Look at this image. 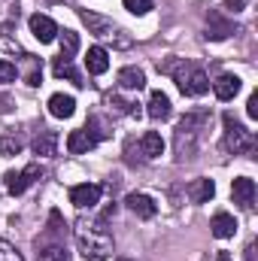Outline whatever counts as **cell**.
Here are the masks:
<instances>
[{
  "label": "cell",
  "mask_w": 258,
  "mask_h": 261,
  "mask_svg": "<svg viewBox=\"0 0 258 261\" xmlns=\"http://www.w3.org/2000/svg\"><path fill=\"white\" fill-rule=\"evenodd\" d=\"M40 176H43L40 164H28V167L18 170V173H6V192H9V195H21V192H28Z\"/></svg>",
  "instance_id": "obj_6"
},
{
  "label": "cell",
  "mask_w": 258,
  "mask_h": 261,
  "mask_svg": "<svg viewBox=\"0 0 258 261\" xmlns=\"http://www.w3.org/2000/svg\"><path fill=\"white\" fill-rule=\"evenodd\" d=\"M213 195H216L213 179H194L192 186H189V197H192V203H207Z\"/></svg>",
  "instance_id": "obj_22"
},
{
  "label": "cell",
  "mask_w": 258,
  "mask_h": 261,
  "mask_svg": "<svg viewBox=\"0 0 258 261\" xmlns=\"http://www.w3.org/2000/svg\"><path fill=\"white\" fill-rule=\"evenodd\" d=\"M225 137H222V149L225 152H234V155H243V152H255V137L243 128L231 113H225Z\"/></svg>",
  "instance_id": "obj_4"
},
{
  "label": "cell",
  "mask_w": 258,
  "mask_h": 261,
  "mask_svg": "<svg viewBox=\"0 0 258 261\" xmlns=\"http://www.w3.org/2000/svg\"><path fill=\"white\" fill-rule=\"evenodd\" d=\"M24 58H28V73H24V79H28V85H34V88H37V85L43 82V70H40V61H37V58H31V55H24Z\"/></svg>",
  "instance_id": "obj_25"
},
{
  "label": "cell",
  "mask_w": 258,
  "mask_h": 261,
  "mask_svg": "<svg viewBox=\"0 0 258 261\" xmlns=\"http://www.w3.org/2000/svg\"><path fill=\"white\" fill-rule=\"evenodd\" d=\"M213 91H216L219 100H234L237 91H240V79L231 76V73H225V76H219V79L213 82Z\"/></svg>",
  "instance_id": "obj_14"
},
{
  "label": "cell",
  "mask_w": 258,
  "mask_h": 261,
  "mask_svg": "<svg viewBox=\"0 0 258 261\" xmlns=\"http://www.w3.org/2000/svg\"><path fill=\"white\" fill-rule=\"evenodd\" d=\"M246 116H249V119H258V94L255 91H252L249 100H246Z\"/></svg>",
  "instance_id": "obj_30"
},
{
  "label": "cell",
  "mask_w": 258,
  "mask_h": 261,
  "mask_svg": "<svg viewBox=\"0 0 258 261\" xmlns=\"http://www.w3.org/2000/svg\"><path fill=\"white\" fill-rule=\"evenodd\" d=\"M158 70H161V73H170L173 82H176V88H179L183 94H189V97H200V94L210 91V76H207L197 64H192V61L173 58V61H167V64H158Z\"/></svg>",
  "instance_id": "obj_2"
},
{
  "label": "cell",
  "mask_w": 258,
  "mask_h": 261,
  "mask_svg": "<svg viewBox=\"0 0 258 261\" xmlns=\"http://www.w3.org/2000/svg\"><path fill=\"white\" fill-rule=\"evenodd\" d=\"M88 149H94V140H91V134L82 128V130H70V137H67V152L70 155H85Z\"/></svg>",
  "instance_id": "obj_17"
},
{
  "label": "cell",
  "mask_w": 258,
  "mask_h": 261,
  "mask_svg": "<svg viewBox=\"0 0 258 261\" xmlns=\"http://www.w3.org/2000/svg\"><path fill=\"white\" fill-rule=\"evenodd\" d=\"M85 67H88V73H91V76L107 73V70H110V55H107V49L91 46V49H88V55H85Z\"/></svg>",
  "instance_id": "obj_15"
},
{
  "label": "cell",
  "mask_w": 258,
  "mask_h": 261,
  "mask_svg": "<svg viewBox=\"0 0 258 261\" xmlns=\"http://www.w3.org/2000/svg\"><path fill=\"white\" fill-rule=\"evenodd\" d=\"M146 113H149V119H155V122H164V119H170V97L164 94V91H152L149 94V103H146Z\"/></svg>",
  "instance_id": "obj_11"
},
{
  "label": "cell",
  "mask_w": 258,
  "mask_h": 261,
  "mask_svg": "<svg viewBox=\"0 0 258 261\" xmlns=\"http://www.w3.org/2000/svg\"><path fill=\"white\" fill-rule=\"evenodd\" d=\"M55 146H58V134H55V130H43V134L34 140V155L49 158V155H55Z\"/></svg>",
  "instance_id": "obj_19"
},
{
  "label": "cell",
  "mask_w": 258,
  "mask_h": 261,
  "mask_svg": "<svg viewBox=\"0 0 258 261\" xmlns=\"http://www.w3.org/2000/svg\"><path fill=\"white\" fill-rule=\"evenodd\" d=\"M125 203H128L131 213H134V216H140V219H152V216L158 213L155 200H152L149 195H137V192H134V195H128V200H125Z\"/></svg>",
  "instance_id": "obj_12"
},
{
  "label": "cell",
  "mask_w": 258,
  "mask_h": 261,
  "mask_svg": "<svg viewBox=\"0 0 258 261\" xmlns=\"http://www.w3.org/2000/svg\"><path fill=\"white\" fill-rule=\"evenodd\" d=\"M119 88H125V91H140V88H146V73H143L140 67H122V70H119Z\"/></svg>",
  "instance_id": "obj_13"
},
{
  "label": "cell",
  "mask_w": 258,
  "mask_h": 261,
  "mask_svg": "<svg viewBox=\"0 0 258 261\" xmlns=\"http://www.w3.org/2000/svg\"><path fill=\"white\" fill-rule=\"evenodd\" d=\"M28 24H31V34H34L40 43H52V40L58 37V24H55L49 15H40V12H37V15H31Z\"/></svg>",
  "instance_id": "obj_9"
},
{
  "label": "cell",
  "mask_w": 258,
  "mask_h": 261,
  "mask_svg": "<svg viewBox=\"0 0 258 261\" xmlns=\"http://www.w3.org/2000/svg\"><path fill=\"white\" fill-rule=\"evenodd\" d=\"M52 73H55L58 79H70L73 85H85V82H82V76H79V70L73 67V61H67V58H61V55L55 58V64H52Z\"/></svg>",
  "instance_id": "obj_21"
},
{
  "label": "cell",
  "mask_w": 258,
  "mask_h": 261,
  "mask_svg": "<svg viewBox=\"0 0 258 261\" xmlns=\"http://www.w3.org/2000/svg\"><path fill=\"white\" fill-rule=\"evenodd\" d=\"M116 261H131V258H116Z\"/></svg>",
  "instance_id": "obj_34"
},
{
  "label": "cell",
  "mask_w": 258,
  "mask_h": 261,
  "mask_svg": "<svg viewBox=\"0 0 258 261\" xmlns=\"http://www.w3.org/2000/svg\"><path fill=\"white\" fill-rule=\"evenodd\" d=\"M79 18L85 21V28L94 34V37H100V40H113L116 46H131V40L125 37V31L113 21V18H104V15H97V12H88V9H82L79 12Z\"/></svg>",
  "instance_id": "obj_5"
},
{
  "label": "cell",
  "mask_w": 258,
  "mask_h": 261,
  "mask_svg": "<svg viewBox=\"0 0 258 261\" xmlns=\"http://www.w3.org/2000/svg\"><path fill=\"white\" fill-rule=\"evenodd\" d=\"M122 3H125V9L134 12V15H146L152 9V0H122Z\"/></svg>",
  "instance_id": "obj_26"
},
{
  "label": "cell",
  "mask_w": 258,
  "mask_h": 261,
  "mask_svg": "<svg viewBox=\"0 0 258 261\" xmlns=\"http://www.w3.org/2000/svg\"><path fill=\"white\" fill-rule=\"evenodd\" d=\"M140 149H143L146 158H158V155L164 152V140H161V134H158V130H146L143 140H140Z\"/></svg>",
  "instance_id": "obj_20"
},
{
  "label": "cell",
  "mask_w": 258,
  "mask_h": 261,
  "mask_svg": "<svg viewBox=\"0 0 258 261\" xmlns=\"http://www.w3.org/2000/svg\"><path fill=\"white\" fill-rule=\"evenodd\" d=\"M58 34H61V31H58ZM76 49H79V34H76V31H64V34H61V58L73 61Z\"/></svg>",
  "instance_id": "obj_23"
},
{
  "label": "cell",
  "mask_w": 258,
  "mask_h": 261,
  "mask_svg": "<svg viewBox=\"0 0 258 261\" xmlns=\"http://www.w3.org/2000/svg\"><path fill=\"white\" fill-rule=\"evenodd\" d=\"M15 76H18V70L12 61H0V82H15Z\"/></svg>",
  "instance_id": "obj_29"
},
{
  "label": "cell",
  "mask_w": 258,
  "mask_h": 261,
  "mask_svg": "<svg viewBox=\"0 0 258 261\" xmlns=\"http://www.w3.org/2000/svg\"><path fill=\"white\" fill-rule=\"evenodd\" d=\"M225 9L228 12H240V9H246V0H225Z\"/></svg>",
  "instance_id": "obj_31"
},
{
  "label": "cell",
  "mask_w": 258,
  "mask_h": 261,
  "mask_svg": "<svg viewBox=\"0 0 258 261\" xmlns=\"http://www.w3.org/2000/svg\"><path fill=\"white\" fill-rule=\"evenodd\" d=\"M37 261H70V252L64 246H43L37 252Z\"/></svg>",
  "instance_id": "obj_24"
},
{
  "label": "cell",
  "mask_w": 258,
  "mask_h": 261,
  "mask_svg": "<svg viewBox=\"0 0 258 261\" xmlns=\"http://www.w3.org/2000/svg\"><path fill=\"white\" fill-rule=\"evenodd\" d=\"M73 110H76V100H73L70 94H52V97H49V113H52L55 119H70Z\"/></svg>",
  "instance_id": "obj_18"
},
{
  "label": "cell",
  "mask_w": 258,
  "mask_h": 261,
  "mask_svg": "<svg viewBox=\"0 0 258 261\" xmlns=\"http://www.w3.org/2000/svg\"><path fill=\"white\" fill-rule=\"evenodd\" d=\"M46 3H61V0H46Z\"/></svg>",
  "instance_id": "obj_33"
},
{
  "label": "cell",
  "mask_w": 258,
  "mask_h": 261,
  "mask_svg": "<svg viewBox=\"0 0 258 261\" xmlns=\"http://www.w3.org/2000/svg\"><path fill=\"white\" fill-rule=\"evenodd\" d=\"M231 197H234V203H240V206H252L255 203V182L249 179V176H237L234 182H231Z\"/></svg>",
  "instance_id": "obj_10"
},
{
  "label": "cell",
  "mask_w": 258,
  "mask_h": 261,
  "mask_svg": "<svg viewBox=\"0 0 258 261\" xmlns=\"http://www.w3.org/2000/svg\"><path fill=\"white\" fill-rule=\"evenodd\" d=\"M0 261H24L18 255V249L12 246V243H6V240H0Z\"/></svg>",
  "instance_id": "obj_28"
},
{
  "label": "cell",
  "mask_w": 258,
  "mask_h": 261,
  "mask_svg": "<svg viewBox=\"0 0 258 261\" xmlns=\"http://www.w3.org/2000/svg\"><path fill=\"white\" fill-rule=\"evenodd\" d=\"M18 152H21V140H15V137L0 140V155H18Z\"/></svg>",
  "instance_id": "obj_27"
},
{
  "label": "cell",
  "mask_w": 258,
  "mask_h": 261,
  "mask_svg": "<svg viewBox=\"0 0 258 261\" xmlns=\"http://www.w3.org/2000/svg\"><path fill=\"white\" fill-rule=\"evenodd\" d=\"M73 237H76V246H79L85 261H107L116 252L104 216L100 219H79L76 228H73Z\"/></svg>",
  "instance_id": "obj_1"
},
{
  "label": "cell",
  "mask_w": 258,
  "mask_h": 261,
  "mask_svg": "<svg viewBox=\"0 0 258 261\" xmlns=\"http://www.w3.org/2000/svg\"><path fill=\"white\" fill-rule=\"evenodd\" d=\"M210 228H213V237H219V240H228V237H234V231H237V222H234V216H231V213H216Z\"/></svg>",
  "instance_id": "obj_16"
},
{
  "label": "cell",
  "mask_w": 258,
  "mask_h": 261,
  "mask_svg": "<svg viewBox=\"0 0 258 261\" xmlns=\"http://www.w3.org/2000/svg\"><path fill=\"white\" fill-rule=\"evenodd\" d=\"M216 261H231V255L228 252H216Z\"/></svg>",
  "instance_id": "obj_32"
},
{
  "label": "cell",
  "mask_w": 258,
  "mask_h": 261,
  "mask_svg": "<svg viewBox=\"0 0 258 261\" xmlns=\"http://www.w3.org/2000/svg\"><path fill=\"white\" fill-rule=\"evenodd\" d=\"M97 200H100V186H94V182L70 189V203L79 210H91V206H97Z\"/></svg>",
  "instance_id": "obj_8"
},
{
  "label": "cell",
  "mask_w": 258,
  "mask_h": 261,
  "mask_svg": "<svg viewBox=\"0 0 258 261\" xmlns=\"http://www.w3.org/2000/svg\"><path fill=\"white\" fill-rule=\"evenodd\" d=\"M231 34H237V24L234 21H228L222 12H210L207 15V40H228Z\"/></svg>",
  "instance_id": "obj_7"
},
{
  "label": "cell",
  "mask_w": 258,
  "mask_h": 261,
  "mask_svg": "<svg viewBox=\"0 0 258 261\" xmlns=\"http://www.w3.org/2000/svg\"><path fill=\"white\" fill-rule=\"evenodd\" d=\"M210 116L207 113H189L179 125H176V155L179 158H192L194 149H197V140L207 128Z\"/></svg>",
  "instance_id": "obj_3"
}]
</instances>
